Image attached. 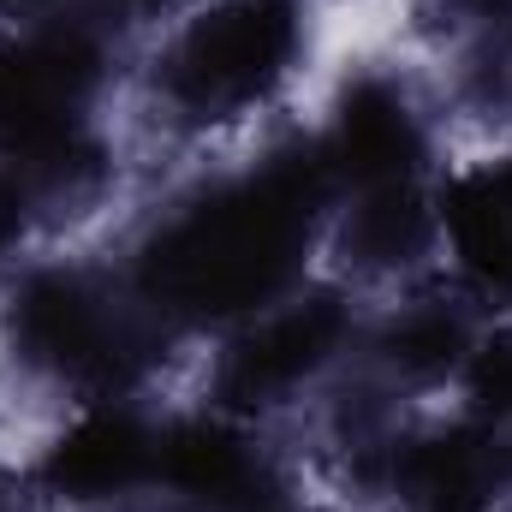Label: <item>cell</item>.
<instances>
[{"mask_svg": "<svg viewBox=\"0 0 512 512\" xmlns=\"http://www.w3.org/2000/svg\"><path fill=\"white\" fill-rule=\"evenodd\" d=\"M334 161L376 191L399 185V173L417 161V126H411L405 102L382 84L352 90V102L340 114V137H334Z\"/></svg>", "mask_w": 512, "mask_h": 512, "instance_id": "6", "label": "cell"}, {"mask_svg": "<svg viewBox=\"0 0 512 512\" xmlns=\"http://www.w3.org/2000/svg\"><path fill=\"white\" fill-rule=\"evenodd\" d=\"M334 334H340V310H334V304H298V310L274 316L268 328H256L251 340L233 352V364H227V393L262 399V393L292 387L304 370H316V364L328 358Z\"/></svg>", "mask_w": 512, "mask_h": 512, "instance_id": "5", "label": "cell"}, {"mask_svg": "<svg viewBox=\"0 0 512 512\" xmlns=\"http://www.w3.org/2000/svg\"><path fill=\"white\" fill-rule=\"evenodd\" d=\"M298 42L292 0H227L203 24L185 30V42L167 60V90L191 114H227L268 90Z\"/></svg>", "mask_w": 512, "mask_h": 512, "instance_id": "2", "label": "cell"}, {"mask_svg": "<svg viewBox=\"0 0 512 512\" xmlns=\"http://www.w3.org/2000/svg\"><path fill=\"white\" fill-rule=\"evenodd\" d=\"M96 84V54L78 36H42L0 54V137L48 149L72 137V114Z\"/></svg>", "mask_w": 512, "mask_h": 512, "instance_id": "3", "label": "cell"}, {"mask_svg": "<svg viewBox=\"0 0 512 512\" xmlns=\"http://www.w3.org/2000/svg\"><path fill=\"white\" fill-rule=\"evenodd\" d=\"M18 227H24V197H18V185L0 179V251L18 239Z\"/></svg>", "mask_w": 512, "mask_h": 512, "instance_id": "14", "label": "cell"}, {"mask_svg": "<svg viewBox=\"0 0 512 512\" xmlns=\"http://www.w3.org/2000/svg\"><path fill=\"white\" fill-rule=\"evenodd\" d=\"M0 512H6V495H0Z\"/></svg>", "mask_w": 512, "mask_h": 512, "instance_id": "15", "label": "cell"}, {"mask_svg": "<svg viewBox=\"0 0 512 512\" xmlns=\"http://www.w3.org/2000/svg\"><path fill=\"white\" fill-rule=\"evenodd\" d=\"M405 489L435 512H471L495 489V453L477 435H447V441H423L405 459Z\"/></svg>", "mask_w": 512, "mask_h": 512, "instance_id": "8", "label": "cell"}, {"mask_svg": "<svg viewBox=\"0 0 512 512\" xmlns=\"http://www.w3.org/2000/svg\"><path fill=\"white\" fill-rule=\"evenodd\" d=\"M18 340L42 364H60L72 376H114L126 364V352H137L131 334L114 322V310L72 274H48L24 292Z\"/></svg>", "mask_w": 512, "mask_h": 512, "instance_id": "4", "label": "cell"}, {"mask_svg": "<svg viewBox=\"0 0 512 512\" xmlns=\"http://www.w3.org/2000/svg\"><path fill=\"white\" fill-rule=\"evenodd\" d=\"M477 387H483V399H489V405L512 411V346L489 352V358L477 364Z\"/></svg>", "mask_w": 512, "mask_h": 512, "instance_id": "13", "label": "cell"}, {"mask_svg": "<svg viewBox=\"0 0 512 512\" xmlns=\"http://www.w3.org/2000/svg\"><path fill=\"white\" fill-rule=\"evenodd\" d=\"M316 179L304 167H274L262 185L227 191L167 227L149 251V292L185 310H245L268 298L304 239Z\"/></svg>", "mask_w": 512, "mask_h": 512, "instance_id": "1", "label": "cell"}, {"mask_svg": "<svg viewBox=\"0 0 512 512\" xmlns=\"http://www.w3.org/2000/svg\"><path fill=\"white\" fill-rule=\"evenodd\" d=\"M387 346H393V358H399L405 370H441V364L459 352V322L441 316V310H417V316H405V322L387 334Z\"/></svg>", "mask_w": 512, "mask_h": 512, "instance_id": "12", "label": "cell"}, {"mask_svg": "<svg viewBox=\"0 0 512 512\" xmlns=\"http://www.w3.org/2000/svg\"><path fill=\"white\" fill-rule=\"evenodd\" d=\"M143 465H149V435L131 417H120V411H102V417H84L54 447L48 477L66 495H114V489H126Z\"/></svg>", "mask_w": 512, "mask_h": 512, "instance_id": "7", "label": "cell"}, {"mask_svg": "<svg viewBox=\"0 0 512 512\" xmlns=\"http://www.w3.org/2000/svg\"><path fill=\"white\" fill-rule=\"evenodd\" d=\"M167 477L203 501H251L256 489V459L245 453V441H233L215 423H185L167 441Z\"/></svg>", "mask_w": 512, "mask_h": 512, "instance_id": "10", "label": "cell"}, {"mask_svg": "<svg viewBox=\"0 0 512 512\" xmlns=\"http://www.w3.org/2000/svg\"><path fill=\"white\" fill-rule=\"evenodd\" d=\"M352 245H358V256H370V262H399V256H411L423 245V209H417V197L399 191V185H382V191L358 209Z\"/></svg>", "mask_w": 512, "mask_h": 512, "instance_id": "11", "label": "cell"}, {"mask_svg": "<svg viewBox=\"0 0 512 512\" xmlns=\"http://www.w3.org/2000/svg\"><path fill=\"white\" fill-rule=\"evenodd\" d=\"M453 239L483 280L512 286V173H477L453 191Z\"/></svg>", "mask_w": 512, "mask_h": 512, "instance_id": "9", "label": "cell"}]
</instances>
